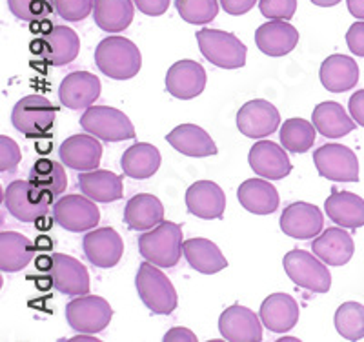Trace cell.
Here are the masks:
<instances>
[{
  "instance_id": "6da1fadb",
  "label": "cell",
  "mask_w": 364,
  "mask_h": 342,
  "mask_svg": "<svg viewBox=\"0 0 364 342\" xmlns=\"http://www.w3.org/2000/svg\"><path fill=\"white\" fill-rule=\"evenodd\" d=\"M95 64L113 80L133 79L142 68V55L135 42L124 37H106L95 50Z\"/></svg>"
},
{
  "instance_id": "7a4b0ae2",
  "label": "cell",
  "mask_w": 364,
  "mask_h": 342,
  "mask_svg": "<svg viewBox=\"0 0 364 342\" xmlns=\"http://www.w3.org/2000/svg\"><path fill=\"white\" fill-rule=\"evenodd\" d=\"M182 239V228L178 224L162 220L154 230L144 231L139 237V252L144 260L154 262L159 268H173L184 255Z\"/></svg>"
},
{
  "instance_id": "3957f363",
  "label": "cell",
  "mask_w": 364,
  "mask_h": 342,
  "mask_svg": "<svg viewBox=\"0 0 364 342\" xmlns=\"http://www.w3.org/2000/svg\"><path fill=\"white\" fill-rule=\"evenodd\" d=\"M135 288L146 308L155 315L173 314L178 304L173 284L154 262L139 264L135 277Z\"/></svg>"
},
{
  "instance_id": "277c9868",
  "label": "cell",
  "mask_w": 364,
  "mask_h": 342,
  "mask_svg": "<svg viewBox=\"0 0 364 342\" xmlns=\"http://www.w3.org/2000/svg\"><path fill=\"white\" fill-rule=\"evenodd\" d=\"M53 201L55 195L51 191L41 190L29 181H13L4 190V208L21 223L44 219Z\"/></svg>"
},
{
  "instance_id": "5b68a950",
  "label": "cell",
  "mask_w": 364,
  "mask_h": 342,
  "mask_svg": "<svg viewBox=\"0 0 364 342\" xmlns=\"http://www.w3.org/2000/svg\"><path fill=\"white\" fill-rule=\"evenodd\" d=\"M57 107L42 95H28L15 104L11 124L28 139H42L53 129Z\"/></svg>"
},
{
  "instance_id": "8992f818",
  "label": "cell",
  "mask_w": 364,
  "mask_h": 342,
  "mask_svg": "<svg viewBox=\"0 0 364 342\" xmlns=\"http://www.w3.org/2000/svg\"><path fill=\"white\" fill-rule=\"evenodd\" d=\"M197 42L200 53L213 66L223 70H239L246 64V46L228 31L203 28L197 33Z\"/></svg>"
},
{
  "instance_id": "52a82bcc",
  "label": "cell",
  "mask_w": 364,
  "mask_h": 342,
  "mask_svg": "<svg viewBox=\"0 0 364 342\" xmlns=\"http://www.w3.org/2000/svg\"><path fill=\"white\" fill-rule=\"evenodd\" d=\"M286 275L299 288H304L314 293H326L331 288L330 269L321 262L315 253L304 250H291L282 259Z\"/></svg>"
},
{
  "instance_id": "ba28073f",
  "label": "cell",
  "mask_w": 364,
  "mask_h": 342,
  "mask_svg": "<svg viewBox=\"0 0 364 342\" xmlns=\"http://www.w3.org/2000/svg\"><path fill=\"white\" fill-rule=\"evenodd\" d=\"M84 132L106 142H122L135 139V128L128 115L109 106H90L80 117Z\"/></svg>"
},
{
  "instance_id": "9c48e42d",
  "label": "cell",
  "mask_w": 364,
  "mask_h": 342,
  "mask_svg": "<svg viewBox=\"0 0 364 342\" xmlns=\"http://www.w3.org/2000/svg\"><path fill=\"white\" fill-rule=\"evenodd\" d=\"M80 51V38L68 26H53L31 44V53L48 66H68Z\"/></svg>"
},
{
  "instance_id": "30bf717a",
  "label": "cell",
  "mask_w": 364,
  "mask_h": 342,
  "mask_svg": "<svg viewBox=\"0 0 364 342\" xmlns=\"http://www.w3.org/2000/svg\"><path fill=\"white\" fill-rule=\"evenodd\" d=\"M113 309L109 302L97 295H82L66 306V321L77 333L97 335L109 326Z\"/></svg>"
},
{
  "instance_id": "8fae6325",
  "label": "cell",
  "mask_w": 364,
  "mask_h": 342,
  "mask_svg": "<svg viewBox=\"0 0 364 342\" xmlns=\"http://www.w3.org/2000/svg\"><path fill=\"white\" fill-rule=\"evenodd\" d=\"M314 164L318 175L333 182L359 181L357 155L343 144H324L314 151Z\"/></svg>"
},
{
  "instance_id": "7c38bea8",
  "label": "cell",
  "mask_w": 364,
  "mask_h": 342,
  "mask_svg": "<svg viewBox=\"0 0 364 342\" xmlns=\"http://www.w3.org/2000/svg\"><path fill=\"white\" fill-rule=\"evenodd\" d=\"M53 219L58 226L73 233L93 230L100 220L95 201L86 195H66L53 204Z\"/></svg>"
},
{
  "instance_id": "4fadbf2b",
  "label": "cell",
  "mask_w": 364,
  "mask_h": 342,
  "mask_svg": "<svg viewBox=\"0 0 364 342\" xmlns=\"http://www.w3.org/2000/svg\"><path fill=\"white\" fill-rule=\"evenodd\" d=\"M281 115L277 107L264 99L246 102L237 113V128L248 139H262L277 132Z\"/></svg>"
},
{
  "instance_id": "5bb4252c",
  "label": "cell",
  "mask_w": 364,
  "mask_h": 342,
  "mask_svg": "<svg viewBox=\"0 0 364 342\" xmlns=\"http://www.w3.org/2000/svg\"><path fill=\"white\" fill-rule=\"evenodd\" d=\"M51 259L50 275L55 289L70 297H82L90 293V273L80 260L64 253H53Z\"/></svg>"
},
{
  "instance_id": "9a60e30c",
  "label": "cell",
  "mask_w": 364,
  "mask_h": 342,
  "mask_svg": "<svg viewBox=\"0 0 364 342\" xmlns=\"http://www.w3.org/2000/svg\"><path fill=\"white\" fill-rule=\"evenodd\" d=\"M82 250L93 266L109 269L120 262L124 253V242L113 228H99L84 235Z\"/></svg>"
},
{
  "instance_id": "2e32d148",
  "label": "cell",
  "mask_w": 364,
  "mask_h": 342,
  "mask_svg": "<svg viewBox=\"0 0 364 342\" xmlns=\"http://www.w3.org/2000/svg\"><path fill=\"white\" fill-rule=\"evenodd\" d=\"M323 211L310 202H294L281 215V230L291 239H315L323 231Z\"/></svg>"
},
{
  "instance_id": "e0dca14e",
  "label": "cell",
  "mask_w": 364,
  "mask_h": 342,
  "mask_svg": "<svg viewBox=\"0 0 364 342\" xmlns=\"http://www.w3.org/2000/svg\"><path fill=\"white\" fill-rule=\"evenodd\" d=\"M262 326L255 311L240 304L230 306L219 317L220 335L230 342L262 341Z\"/></svg>"
},
{
  "instance_id": "ac0fdd59",
  "label": "cell",
  "mask_w": 364,
  "mask_h": 342,
  "mask_svg": "<svg viewBox=\"0 0 364 342\" xmlns=\"http://www.w3.org/2000/svg\"><path fill=\"white\" fill-rule=\"evenodd\" d=\"M206 87V70L195 60H178L166 73V90L171 97L190 100L199 97Z\"/></svg>"
},
{
  "instance_id": "d6986e66",
  "label": "cell",
  "mask_w": 364,
  "mask_h": 342,
  "mask_svg": "<svg viewBox=\"0 0 364 342\" xmlns=\"http://www.w3.org/2000/svg\"><path fill=\"white\" fill-rule=\"evenodd\" d=\"M250 168L259 177L268 181H279L291 173V162L284 148L272 141L257 142L248 155Z\"/></svg>"
},
{
  "instance_id": "ffe728a7",
  "label": "cell",
  "mask_w": 364,
  "mask_h": 342,
  "mask_svg": "<svg viewBox=\"0 0 364 342\" xmlns=\"http://www.w3.org/2000/svg\"><path fill=\"white\" fill-rule=\"evenodd\" d=\"M100 97V80L90 71H73L58 86V100L70 109H82Z\"/></svg>"
},
{
  "instance_id": "44dd1931",
  "label": "cell",
  "mask_w": 364,
  "mask_h": 342,
  "mask_svg": "<svg viewBox=\"0 0 364 342\" xmlns=\"http://www.w3.org/2000/svg\"><path fill=\"white\" fill-rule=\"evenodd\" d=\"M58 157L75 171H91L100 164L102 146L93 135H71L58 148Z\"/></svg>"
},
{
  "instance_id": "7402d4cb",
  "label": "cell",
  "mask_w": 364,
  "mask_h": 342,
  "mask_svg": "<svg viewBox=\"0 0 364 342\" xmlns=\"http://www.w3.org/2000/svg\"><path fill=\"white\" fill-rule=\"evenodd\" d=\"M186 208L199 219H220L226 210V195L215 182L197 181L186 191Z\"/></svg>"
},
{
  "instance_id": "603a6c76",
  "label": "cell",
  "mask_w": 364,
  "mask_h": 342,
  "mask_svg": "<svg viewBox=\"0 0 364 342\" xmlns=\"http://www.w3.org/2000/svg\"><path fill=\"white\" fill-rule=\"evenodd\" d=\"M255 44L268 57H284L299 44V31L288 21H269L257 28Z\"/></svg>"
},
{
  "instance_id": "cb8c5ba5",
  "label": "cell",
  "mask_w": 364,
  "mask_h": 342,
  "mask_svg": "<svg viewBox=\"0 0 364 342\" xmlns=\"http://www.w3.org/2000/svg\"><path fill=\"white\" fill-rule=\"evenodd\" d=\"M311 252L328 266H343L350 262L355 252L352 235L344 231V228H328L321 235H317L311 244Z\"/></svg>"
},
{
  "instance_id": "d4e9b609",
  "label": "cell",
  "mask_w": 364,
  "mask_h": 342,
  "mask_svg": "<svg viewBox=\"0 0 364 342\" xmlns=\"http://www.w3.org/2000/svg\"><path fill=\"white\" fill-rule=\"evenodd\" d=\"M318 79L330 93H346L359 82V66L348 55H330L321 64Z\"/></svg>"
},
{
  "instance_id": "484cf974",
  "label": "cell",
  "mask_w": 364,
  "mask_h": 342,
  "mask_svg": "<svg viewBox=\"0 0 364 342\" xmlns=\"http://www.w3.org/2000/svg\"><path fill=\"white\" fill-rule=\"evenodd\" d=\"M299 304L286 293H272L261 304L262 324L273 333H286L299 322Z\"/></svg>"
},
{
  "instance_id": "4316f807",
  "label": "cell",
  "mask_w": 364,
  "mask_h": 342,
  "mask_svg": "<svg viewBox=\"0 0 364 342\" xmlns=\"http://www.w3.org/2000/svg\"><path fill=\"white\" fill-rule=\"evenodd\" d=\"M324 210L330 220L341 228L357 230L364 226V198L352 191L331 190V195L324 202Z\"/></svg>"
},
{
  "instance_id": "83f0119b",
  "label": "cell",
  "mask_w": 364,
  "mask_h": 342,
  "mask_svg": "<svg viewBox=\"0 0 364 342\" xmlns=\"http://www.w3.org/2000/svg\"><path fill=\"white\" fill-rule=\"evenodd\" d=\"M166 141L170 142L171 148L186 157L200 159L217 155L215 142L211 141V137L203 128L195 124H181L168 133Z\"/></svg>"
},
{
  "instance_id": "f1b7e54d",
  "label": "cell",
  "mask_w": 364,
  "mask_h": 342,
  "mask_svg": "<svg viewBox=\"0 0 364 342\" xmlns=\"http://www.w3.org/2000/svg\"><path fill=\"white\" fill-rule=\"evenodd\" d=\"M79 188L86 197L95 202H115L124 197L122 177L108 169L80 171Z\"/></svg>"
},
{
  "instance_id": "f546056e",
  "label": "cell",
  "mask_w": 364,
  "mask_h": 342,
  "mask_svg": "<svg viewBox=\"0 0 364 342\" xmlns=\"http://www.w3.org/2000/svg\"><path fill=\"white\" fill-rule=\"evenodd\" d=\"M237 198L240 206L255 215L273 213L277 211L279 202H281L275 186L262 178H248L242 182L237 190Z\"/></svg>"
},
{
  "instance_id": "4dcf8cb0",
  "label": "cell",
  "mask_w": 364,
  "mask_h": 342,
  "mask_svg": "<svg viewBox=\"0 0 364 342\" xmlns=\"http://www.w3.org/2000/svg\"><path fill=\"white\" fill-rule=\"evenodd\" d=\"M164 220V206L155 195L139 193L124 208V223L133 231H148Z\"/></svg>"
},
{
  "instance_id": "1f68e13d",
  "label": "cell",
  "mask_w": 364,
  "mask_h": 342,
  "mask_svg": "<svg viewBox=\"0 0 364 342\" xmlns=\"http://www.w3.org/2000/svg\"><path fill=\"white\" fill-rule=\"evenodd\" d=\"M133 0H93V21L106 33H120L135 17Z\"/></svg>"
},
{
  "instance_id": "d6a6232c",
  "label": "cell",
  "mask_w": 364,
  "mask_h": 342,
  "mask_svg": "<svg viewBox=\"0 0 364 342\" xmlns=\"http://www.w3.org/2000/svg\"><path fill=\"white\" fill-rule=\"evenodd\" d=\"M182 252H184L190 268L204 273V275H213V273H219L224 268H228V260L220 253L219 246L211 240L203 239V237L184 240Z\"/></svg>"
},
{
  "instance_id": "836d02e7",
  "label": "cell",
  "mask_w": 364,
  "mask_h": 342,
  "mask_svg": "<svg viewBox=\"0 0 364 342\" xmlns=\"http://www.w3.org/2000/svg\"><path fill=\"white\" fill-rule=\"evenodd\" d=\"M311 122L317 132L328 139H341L355 129L357 122L344 112L339 102H321L311 113Z\"/></svg>"
},
{
  "instance_id": "e575fe53",
  "label": "cell",
  "mask_w": 364,
  "mask_h": 342,
  "mask_svg": "<svg viewBox=\"0 0 364 342\" xmlns=\"http://www.w3.org/2000/svg\"><path fill=\"white\" fill-rule=\"evenodd\" d=\"M161 153H159V149L154 144L135 142V144L129 146L122 153L120 168H122L124 175H128V177L144 181V178L154 177L157 173L159 168H161Z\"/></svg>"
},
{
  "instance_id": "d590c367",
  "label": "cell",
  "mask_w": 364,
  "mask_h": 342,
  "mask_svg": "<svg viewBox=\"0 0 364 342\" xmlns=\"http://www.w3.org/2000/svg\"><path fill=\"white\" fill-rule=\"evenodd\" d=\"M35 257L33 242L17 231L0 233V269L4 273H17L24 269Z\"/></svg>"
},
{
  "instance_id": "8d00e7d4",
  "label": "cell",
  "mask_w": 364,
  "mask_h": 342,
  "mask_svg": "<svg viewBox=\"0 0 364 342\" xmlns=\"http://www.w3.org/2000/svg\"><path fill=\"white\" fill-rule=\"evenodd\" d=\"M279 139L286 151L306 153L314 148L315 139H317V128L314 126V122H308L304 119H288L282 124Z\"/></svg>"
},
{
  "instance_id": "74e56055",
  "label": "cell",
  "mask_w": 364,
  "mask_h": 342,
  "mask_svg": "<svg viewBox=\"0 0 364 342\" xmlns=\"http://www.w3.org/2000/svg\"><path fill=\"white\" fill-rule=\"evenodd\" d=\"M28 181L38 186L41 190L51 191L55 197L63 195L68 188V175L64 166L50 159H41L35 162L28 175Z\"/></svg>"
},
{
  "instance_id": "f35d334b",
  "label": "cell",
  "mask_w": 364,
  "mask_h": 342,
  "mask_svg": "<svg viewBox=\"0 0 364 342\" xmlns=\"http://www.w3.org/2000/svg\"><path fill=\"white\" fill-rule=\"evenodd\" d=\"M336 330L346 341L364 338V306L360 302H344L336 311Z\"/></svg>"
},
{
  "instance_id": "ab89813d",
  "label": "cell",
  "mask_w": 364,
  "mask_h": 342,
  "mask_svg": "<svg viewBox=\"0 0 364 342\" xmlns=\"http://www.w3.org/2000/svg\"><path fill=\"white\" fill-rule=\"evenodd\" d=\"M175 8L188 24H208L219 13V0H175Z\"/></svg>"
},
{
  "instance_id": "60d3db41",
  "label": "cell",
  "mask_w": 364,
  "mask_h": 342,
  "mask_svg": "<svg viewBox=\"0 0 364 342\" xmlns=\"http://www.w3.org/2000/svg\"><path fill=\"white\" fill-rule=\"evenodd\" d=\"M9 11L24 22H42L55 9V0H8Z\"/></svg>"
},
{
  "instance_id": "b9f144b4",
  "label": "cell",
  "mask_w": 364,
  "mask_h": 342,
  "mask_svg": "<svg viewBox=\"0 0 364 342\" xmlns=\"http://www.w3.org/2000/svg\"><path fill=\"white\" fill-rule=\"evenodd\" d=\"M55 11L68 22H80L93 13V0H55Z\"/></svg>"
},
{
  "instance_id": "7bdbcfd3",
  "label": "cell",
  "mask_w": 364,
  "mask_h": 342,
  "mask_svg": "<svg viewBox=\"0 0 364 342\" xmlns=\"http://www.w3.org/2000/svg\"><path fill=\"white\" fill-rule=\"evenodd\" d=\"M259 9L269 21H291L297 11V0H259Z\"/></svg>"
},
{
  "instance_id": "ee69618b",
  "label": "cell",
  "mask_w": 364,
  "mask_h": 342,
  "mask_svg": "<svg viewBox=\"0 0 364 342\" xmlns=\"http://www.w3.org/2000/svg\"><path fill=\"white\" fill-rule=\"evenodd\" d=\"M22 159L18 144L6 135H0V171L13 173L17 171V166Z\"/></svg>"
},
{
  "instance_id": "f6af8a7d",
  "label": "cell",
  "mask_w": 364,
  "mask_h": 342,
  "mask_svg": "<svg viewBox=\"0 0 364 342\" xmlns=\"http://www.w3.org/2000/svg\"><path fill=\"white\" fill-rule=\"evenodd\" d=\"M348 50L357 57H364V21L353 22L346 31Z\"/></svg>"
},
{
  "instance_id": "bcb514c9",
  "label": "cell",
  "mask_w": 364,
  "mask_h": 342,
  "mask_svg": "<svg viewBox=\"0 0 364 342\" xmlns=\"http://www.w3.org/2000/svg\"><path fill=\"white\" fill-rule=\"evenodd\" d=\"M135 6L139 8V11H142L144 15L149 17H159V15H164L170 8V0H133Z\"/></svg>"
},
{
  "instance_id": "7dc6e473",
  "label": "cell",
  "mask_w": 364,
  "mask_h": 342,
  "mask_svg": "<svg viewBox=\"0 0 364 342\" xmlns=\"http://www.w3.org/2000/svg\"><path fill=\"white\" fill-rule=\"evenodd\" d=\"M255 4L257 0H220V6H223L224 11L228 15H235V17L248 13Z\"/></svg>"
},
{
  "instance_id": "c3c4849f",
  "label": "cell",
  "mask_w": 364,
  "mask_h": 342,
  "mask_svg": "<svg viewBox=\"0 0 364 342\" xmlns=\"http://www.w3.org/2000/svg\"><path fill=\"white\" fill-rule=\"evenodd\" d=\"M348 109H350L352 119L364 128V90H359L357 93H353V95L350 97Z\"/></svg>"
},
{
  "instance_id": "681fc988",
  "label": "cell",
  "mask_w": 364,
  "mask_h": 342,
  "mask_svg": "<svg viewBox=\"0 0 364 342\" xmlns=\"http://www.w3.org/2000/svg\"><path fill=\"white\" fill-rule=\"evenodd\" d=\"M181 341L195 342L197 341V335H195L193 331L186 330V328H173V330H170L164 335V342H181Z\"/></svg>"
},
{
  "instance_id": "f907efd6",
  "label": "cell",
  "mask_w": 364,
  "mask_h": 342,
  "mask_svg": "<svg viewBox=\"0 0 364 342\" xmlns=\"http://www.w3.org/2000/svg\"><path fill=\"white\" fill-rule=\"evenodd\" d=\"M348 11L352 13L357 21H364V0H346Z\"/></svg>"
},
{
  "instance_id": "816d5d0a",
  "label": "cell",
  "mask_w": 364,
  "mask_h": 342,
  "mask_svg": "<svg viewBox=\"0 0 364 342\" xmlns=\"http://www.w3.org/2000/svg\"><path fill=\"white\" fill-rule=\"evenodd\" d=\"M314 6H318V8H331V6H337L343 0H310Z\"/></svg>"
},
{
  "instance_id": "f5cc1de1",
  "label": "cell",
  "mask_w": 364,
  "mask_h": 342,
  "mask_svg": "<svg viewBox=\"0 0 364 342\" xmlns=\"http://www.w3.org/2000/svg\"><path fill=\"white\" fill-rule=\"evenodd\" d=\"M80 341H84V342H99V338H97L95 335H87V333H79V335H77V337L70 338V342H80Z\"/></svg>"
}]
</instances>
